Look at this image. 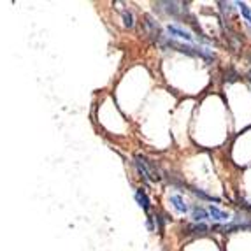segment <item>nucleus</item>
<instances>
[{
    "label": "nucleus",
    "instance_id": "nucleus-9",
    "mask_svg": "<svg viewBox=\"0 0 251 251\" xmlns=\"http://www.w3.org/2000/svg\"><path fill=\"white\" fill-rule=\"evenodd\" d=\"M122 20H123V25L126 28H134L135 26V18H134V13L128 11V9H122Z\"/></svg>",
    "mask_w": 251,
    "mask_h": 251
},
{
    "label": "nucleus",
    "instance_id": "nucleus-12",
    "mask_svg": "<svg viewBox=\"0 0 251 251\" xmlns=\"http://www.w3.org/2000/svg\"><path fill=\"white\" fill-rule=\"evenodd\" d=\"M148 228H150L151 232H155V230H156V226H155V218H153V216H148Z\"/></svg>",
    "mask_w": 251,
    "mask_h": 251
},
{
    "label": "nucleus",
    "instance_id": "nucleus-4",
    "mask_svg": "<svg viewBox=\"0 0 251 251\" xmlns=\"http://www.w3.org/2000/svg\"><path fill=\"white\" fill-rule=\"evenodd\" d=\"M190 213H192V218L195 223H204L205 220H209V214H207V209L202 207V205L195 204L190 207Z\"/></svg>",
    "mask_w": 251,
    "mask_h": 251
},
{
    "label": "nucleus",
    "instance_id": "nucleus-3",
    "mask_svg": "<svg viewBox=\"0 0 251 251\" xmlns=\"http://www.w3.org/2000/svg\"><path fill=\"white\" fill-rule=\"evenodd\" d=\"M207 214H209V220H214V222H218V223H223V222H228L230 220V213H226V211H222L218 205H213V204H209L207 207Z\"/></svg>",
    "mask_w": 251,
    "mask_h": 251
},
{
    "label": "nucleus",
    "instance_id": "nucleus-6",
    "mask_svg": "<svg viewBox=\"0 0 251 251\" xmlns=\"http://www.w3.org/2000/svg\"><path fill=\"white\" fill-rule=\"evenodd\" d=\"M171 204L179 214H186L190 211V205L186 204V201H184L181 195H176V193H174V195H171Z\"/></svg>",
    "mask_w": 251,
    "mask_h": 251
},
{
    "label": "nucleus",
    "instance_id": "nucleus-1",
    "mask_svg": "<svg viewBox=\"0 0 251 251\" xmlns=\"http://www.w3.org/2000/svg\"><path fill=\"white\" fill-rule=\"evenodd\" d=\"M134 160H135L134 163H135L137 172L146 181H160L162 179V172H160L156 162H153V160L148 158V156H144V155H135Z\"/></svg>",
    "mask_w": 251,
    "mask_h": 251
},
{
    "label": "nucleus",
    "instance_id": "nucleus-8",
    "mask_svg": "<svg viewBox=\"0 0 251 251\" xmlns=\"http://www.w3.org/2000/svg\"><path fill=\"white\" fill-rule=\"evenodd\" d=\"M135 201H137V204H139V207H141V209L146 211V213H150L151 202H150V199H148L146 192H144L143 188H137V190H135Z\"/></svg>",
    "mask_w": 251,
    "mask_h": 251
},
{
    "label": "nucleus",
    "instance_id": "nucleus-10",
    "mask_svg": "<svg viewBox=\"0 0 251 251\" xmlns=\"http://www.w3.org/2000/svg\"><path fill=\"white\" fill-rule=\"evenodd\" d=\"M234 5H237L239 11H241V14L244 16V20L248 21V25L251 26V7L246 4V2H235Z\"/></svg>",
    "mask_w": 251,
    "mask_h": 251
},
{
    "label": "nucleus",
    "instance_id": "nucleus-5",
    "mask_svg": "<svg viewBox=\"0 0 251 251\" xmlns=\"http://www.w3.org/2000/svg\"><path fill=\"white\" fill-rule=\"evenodd\" d=\"M158 5H163V11H165L169 16L176 18V20H181V18H183L181 7H177L179 2H158Z\"/></svg>",
    "mask_w": 251,
    "mask_h": 251
},
{
    "label": "nucleus",
    "instance_id": "nucleus-2",
    "mask_svg": "<svg viewBox=\"0 0 251 251\" xmlns=\"http://www.w3.org/2000/svg\"><path fill=\"white\" fill-rule=\"evenodd\" d=\"M167 32L171 34V39H179L181 42H186V44H195V35L188 30H184L183 26L179 25H169Z\"/></svg>",
    "mask_w": 251,
    "mask_h": 251
},
{
    "label": "nucleus",
    "instance_id": "nucleus-7",
    "mask_svg": "<svg viewBox=\"0 0 251 251\" xmlns=\"http://www.w3.org/2000/svg\"><path fill=\"white\" fill-rule=\"evenodd\" d=\"M209 230V226L205 223H192V225L184 226V234L186 235H205Z\"/></svg>",
    "mask_w": 251,
    "mask_h": 251
},
{
    "label": "nucleus",
    "instance_id": "nucleus-11",
    "mask_svg": "<svg viewBox=\"0 0 251 251\" xmlns=\"http://www.w3.org/2000/svg\"><path fill=\"white\" fill-rule=\"evenodd\" d=\"M192 190V193L195 195V197H199L201 201H207V202H218L220 199H216V197H213V195H209V193H205L204 190H199V188H190Z\"/></svg>",
    "mask_w": 251,
    "mask_h": 251
}]
</instances>
